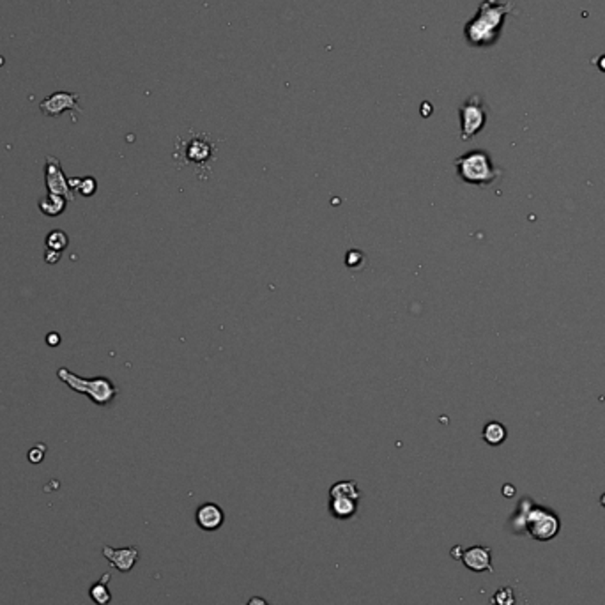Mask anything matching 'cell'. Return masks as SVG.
Instances as JSON below:
<instances>
[{
    "instance_id": "obj_14",
    "label": "cell",
    "mask_w": 605,
    "mask_h": 605,
    "mask_svg": "<svg viewBox=\"0 0 605 605\" xmlns=\"http://www.w3.org/2000/svg\"><path fill=\"white\" fill-rule=\"evenodd\" d=\"M506 427H504L503 423H500V421H490V423H487L483 427L481 437H483L485 443L490 444V446H500V444H503L504 441H506Z\"/></svg>"
},
{
    "instance_id": "obj_16",
    "label": "cell",
    "mask_w": 605,
    "mask_h": 605,
    "mask_svg": "<svg viewBox=\"0 0 605 605\" xmlns=\"http://www.w3.org/2000/svg\"><path fill=\"white\" fill-rule=\"evenodd\" d=\"M329 497H349V500L360 501L361 492L356 481H338L329 488Z\"/></svg>"
},
{
    "instance_id": "obj_2",
    "label": "cell",
    "mask_w": 605,
    "mask_h": 605,
    "mask_svg": "<svg viewBox=\"0 0 605 605\" xmlns=\"http://www.w3.org/2000/svg\"><path fill=\"white\" fill-rule=\"evenodd\" d=\"M515 531H526L533 540L551 541L560 534L561 518L554 510L541 504H534L531 500L518 503L517 513L511 518Z\"/></svg>"
},
{
    "instance_id": "obj_8",
    "label": "cell",
    "mask_w": 605,
    "mask_h": 605,
    "mask_svg": "<svg viewBox=\"0 0 605 605\" xmlns=\"http://www.w3.org/2000/svg\"><path fill=\"white\" fill-rule=\"evenodd\" d=\"M80 96L76 92H55V94L48 96L39 103V110L46 117H57V115L64 114L68 110H75V112H82L78 106Z\"/></svg>"
},
{
    "instance_id": "obj_1",
    "label": "cell",
    "mask_w": 605,
    "mask_h": 605,
    "mask_svg": "<svg viewBox=\"0 0 605 605\" xmlns=\"http://www.w3.org/2000/svg\"><path fill=\"white\" fill-rule=\"evenodd\" d=\"M511 11V4L501 0H483L476 16L464 29L465 39L473 46H490L497 41L504 18Z\"/></svg>"
},
{
    "instance_id": "obj_25",
    "label": "cell",
    "mask_w": 605,
    "mask_h": 605,
    "mask_svg": "<svg viewBox=\"0 0 605 605\" xmlns=\"http://www.w3.org/2000/svg\"><path fill=\"white\" fill-rule=\"evenodd\" d=\"M504 496L506 497L513 496V487H511V485H504Z\"/></svg>"
},
{
    "instance_id": "obj_24",
    "label": "cell",
    "mask_w": 605,
    "mask_h": 605,
    "mask_svg": "<svg viewBox=\"0 0 605 605\" xmlns=\"http://www.w3.org/2000/svg\"><path fill=\"white\" fill-rule=\"evenodd\" d=\"M462 553H464V548H462L460 545H457V547L451 548V556H453L455 560H460V557H462Z\"/></svg>"
},
{
    "instance_id": "obj_26",
    "label": "cell",
    "mask_w": 605,
    "mask_h": 605,
    "mask_svg": "<svg viewBox=\"0 0 605 605\" xmlns=\"http://www.w3.org/2000/svg\"><path fill=\"white\" fill-rule=\"evenodd\" d=\"M598 68H600L602 71H605V55L600 59V61H598Z\"/></svg>"
},
{
    "instance_id": "obj_3",
    "label": "cell",
    "mask_w": 605,
    "mask_h": 605,
    "mask_svg": "<svg viewBox=\"0 0 605 605\" xmlns=\"http://www.w3.org/2000/svg\"><path fill=\"white\" fill-rule=\"evenodd\" d=\"M455 168L462 181L467 184L481 186V188L492 186L503 174L485 151H471L458 156L455 159Z\"/></svg>"
},
{
    "instance_id": "obj_13",
    "label": "cell",
    "mask_w": 605,
    "mask_h": 605,
    "mask_svg": "<svg viewBox=\"0 0 605 605\" xmlns=\"http://www.w3.org/2000/svg\"><path fill=\"white\" fill-rule=\"evenodd\" d=\"M108 581L110 574H103L101 579L89 588V597H91V600L94 602L96 605H108L110 602H112V593H110L108 590Z\"/></svg>"
},
{
    "instance_id": "obj_23",
    "label": "cell",
    "mask_w": 605,
    "mask_h": 605,
    "mask_svg": "<svg viewBox=\"0 0 605 605\" xmlns=\"http://www.w3.org/2000/svg\"><path fill=\"white\" fill-rule=\"evenodd\" d=\"M246 605H269L268 602L264 600V598H261V597H252L250 598V602H248V604Z\"/></svg>"
},
{
    "instance_id": "obj_12",
    "label": "cell",
    "mask_w": 605,
    "mask_h": 605,
    "mask_svg": "<svg viewBox=\"0 0 605 605\" xmlns=\"http://www.w3.org/2000/svg\"><path fill=\"white\" fill-rule=\"evenodd\" d=\"M360 501L349 500V497H329V511L335 518H351L358 511Z\"/></svg>"
},
{
    "instance_id": "obj_6",
    "label": "cell",
    "mask_w": 605,
    "mask_h": 605,
    "mask_svg": "<svg viewBox=\"0 0 605 605\" xmlns=\"http://www.w3.org/2000/svg\"><path fill=\"white\" fill-rule=\"evenodd\" d=\"M177 151L179 156L182 158V161H188L189 165H195V167L202 168L204 165H207L209 159L214 158L216 145L212 144L207 135L191 133L186 140L181 142Z\"/></svg>"
},
{
    "instance_id": "obj_19",
    "label": "cell",
    "mask_w": 605,
    "mask_h": 605,
    "mask_svg": "<svg viewBox=\"0 0 605 605\" xmlns=\"http://www.w3.org/2000/svg\"><path fill=\"white\" fill-rule=\"evenodd\" d=\"M490 602L494 605H515L517 604V597H515V591L511 588H500L496 593L492 595Z\"/></svg>"
},
{
    "instance_id": "obj_4",
    "label": "cell",
    "mask_w": 605,
    "mask_h": 605,
    "mask_svg": "<svg viewBox=\"0 0 605 605\" xmlns=\"http://www.w3.org/2000/svg\"><path fill=\"white\" fill-rule=\"evenodd\" d=\"M59 379L66 382L73 391L91 397V400L98 405H108L117 395V388L114 386V382L108 381L105 377H94V379H84L80 375L73 374L68 368H59L57 372Z\"/></svg>"
},
{
    "instance_id": "obj_15",
    "label": "cell",
    "mask_w": 605,
    "mask_h": 605,
    "mask_svg": "<svg viewBox=\"0 0 605 605\" xmlns=\"http://www.w3.org/2000/svg\"><path fill=\"white\" fill-rule=\"evenodd\" d=\"M66 202L68 201H66L64 197H61V195L48 194L46 197H43L41 201H39V211L46 216H59L64 212Z\"/></svg>"
},
{
    "instance_id": "obj_7",
    "label": "cell",
    "mask_w": 605,
    "mask_h": 605,
    "mask_svg": "<svg viewBox=\"0 0 605 605\" xmlns=\"http://www.w3.org/2000/svg\"><path fill=\"white\" fill-rule=\"evenodd\" d=\"M45 179H46V188H48V194L53 195H61L66 201L75 202V191L69 186L68 177L64 175L61 167V161L53 156H48L45 163Z\"/></svg>"
},
{
    "instance_id": "obj_9",
    "label": "cell",
    "mask_w": 605,
    "mask_h": 605,
    "mask_svg": "<svg viewBox=\"0 0 605 605\" xmlns=\"http://www.w3.org/2000/svg\"><path fill=\"white\" fill-rule=\"evenodd\" d=\"M460 561L464 563V567L467 568V570L476 571V574H483V571H488V574H492V571H494V568H492L490 547L474 545V547L464 548Z\"/></svg>"
},
{
    "instance_id": "obj_5",
    "label": "cell",
    "mask_w": 605,
    "mask_h": 605,
    "mask_svg": "<svg viewBox=\"0 0 605 605\" xmlns=\"http://www.w3.org/2000/svg\"><path fill=\"white\" fill-rule=\"evenodd\" d=\"M487 122V106L478 94L465 99L460 106V138L471 140L476 136Z\"/></svg>"
},
{
    "instance_id": "obj_21",
    "label": "cell",
    "mask_w": 605,
    "mask_h": 605,
    "mask_svg": "<svg viewBox=\"0 0 605 605\" xmlns=\"http://www.w3.org/2000/svg\"><path fill=\"white\" fill-rule=\"evenodd\" d=\"M46 262H48V264H55V262H59V257H61V254H59V252H55V254H52V252H46Z\"/></svg>"
},
{
    "instance_id": "obj_22",
    "label": "cell",
    "mask_w": 605,
    "mask_h": 605,
    "mask_svg": "<svg viewBox=\"0 0 605 605\" xmlns=\"http://www.w3.org/2000/svg\"><path fill=\"white\" fill-rule=\"evenodd\" d=\"M46 340H48V345H52V347H57L59 342H61V337H59V335H55V333H52V335H48V338H46Z\"/></svg>"
},
{
    "instance_id": "obj_27",
    "label": "cell",
    "mask_w": 605,
    "mask_h": 605,
    "mask_svg": "<svg viewBox=\"0 0 605 605\" xmlns=\"http://www.w3.org/2000/svg\"><path fill=\"white\" fill-rule=\"evenodd\" d=\"M600 504H602V508H605V492L602 494V497H600Z\"/></svg>"
},
{
    "instance_id": "obj_17",
    "label": "cell",
    "mask_w": 605,
    "mask_h": 605,
    "mask_svg": "<svg viewBox=\"0 0 605 605\" xmlns=\"http://www.w3.org/2000/svg\"><path fill=\"white\" fill-rule=\"evenodd\" d=\"M46 246H48L50 252H59V254H61L66 246H68V235H66V232L61 231V228L52 231L48 234V238H46Z\"/></svg>"
},
{
    "instance_id": "obj_20",
    "label": "cell",
    "mask_w": 605,
    "mask_h": 605,
    "mask_svg": "<svg viewBox=\"0 0 605 605\" xmlns=\"http://www.w3.org/2000/svg\"><path fill=\"white\" fill-rule=\"evenodd\" d=\"M43 457H45V446L34 448V450H31V453H29V458H31V462H34V464L41 462Z\"/></svg>"
},
{
    "instance_id": "obj_10",
    "label": "cell",
    "mask_w": 605,
    "mask_h": 605,
    "mask_svg": "<svg viewBox=\"0 0 605 605\" xmlns=\"http://www.w3.org/2000/svg\"><path fill=\"white\" fill-rule=\"evenodd\" d=\"M103 556L110 561V564L117 568L122 574H128L135 568L136 561L140 557V551L136 547H124V548H114L110 545L103 547Z\"/></svg>"
},
{
    "instance_id": "obj_11",
    "label": "cell",
    "mask_w": 605,
    "mask_h": 605,
    "mask_svg": "<svg viewBox=\"0 0 605 605\" xmlns=\"http://www.w3.org/2000/svg\"><path fill=\"white\" fill-rule=\"evenodd\" d=\"M195 520H197V526L201 530L211 533V531H216L224 526L225 513L216 503H204L198 506L197 513H195Z\"/></svg>"
},
{
    "instance_id": "obj_18",
    "label": "cell",
    "mask_w": 605,
    "mask_h": 605,
    "mask_svg": "<svg viewBox=\"0 0 605 605\" xmlns=\"http://www.w3.org/2000/svg\"><path fill=\"white\" fill-rule=\"evenodd\" d=\"M69 186L73 188V191H78V194L84 195V197H91L96 191V181L92 177L69 179Z\"/></svg>"
}]
</instances>
